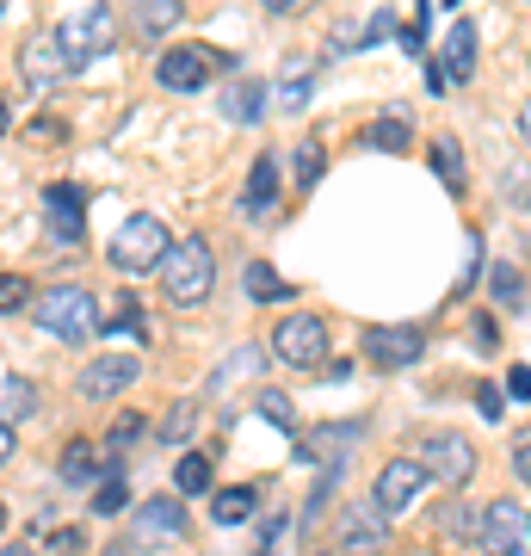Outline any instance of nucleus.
<instances>
[{
	"instance_id": "obj_1",
	"label": "nucleus",
	"mask_w": 531,
	"mask_h": 556,
	"mask_svg": "<svg viewBox=\"0 0 531 556\" xmlns=\"http://www.w3.org/2000/svg\"><path fill=\"white\" fill-rule=\"evenodd\" d=\"M155 273H161V291H167V303H179V309H198V303L217 291V248H211L204 236H179Z\"/></svg>"
},
{
	"instance_id": "obj_2",
	"label": "nucleus",
	"mask_w": 531,
	"mask_h": 556,
	"mask_svg": "<svg viewBox=\"0 0 531 556\" xmlns=\"http://www.w3.org/2000/svg\"><path fill=\"white\" fill-rule=\"evenodd\" d=\"M31 316H38V328L50 340H68V346L99 334V303L87 285H50V291H38L31 298Z\"/></svg>"
},
{
	"instance_id": "obj_3",
	"label": "nucleus",
	"mask_w": 531,
	"mask_h": 556,
	"mask_svg": "<svg viewBox=\"0 0 531 556\" xmlns=\"http://www.w3.org/2000/svg\"><path fill=\"white\" fill-rule=\"evenodd\" d=\"M56 43H62V56H68V68L80 75L87 62H99L118 43V13H112L105 0H87V7H75V13L56 25Z\"/></svg>"
},
{
	"instance_id": "obj_4",
	"label": "nucleus",
	"mask_w": 531,
	"mask_h": 556,
	"mask_svg": "<svg viewBox=\"0 0 531 556\" xmlns=\"http://www.w3.org/2000/svg\"><path fill=\"white\" fill-rule=\"evenodd\" d=\"M167 248H174V236H167V223L149 217V211H137V217L118 223V236H112V248H105V260H112V273H155L161 260H167Z\"/></svg>"
},
{
	"instance_id": "obj_5",
	"label": "nucleus",
	"mask_w": 531,
	"mask_h": 556,
	"mask_svg": "<svg viewBox=\"0 0 531 556\" xmlns=\"http://www.w3.org/2000/svg\"><path fill=\"white\" fill-rule=\"evenodd\" d=\"M414 464L445 489H464L476 477V445L464 433H420L414 439Z\"/></svg>"
},
{
	"instance_id": "obj_6",
	"label": "nucleus",
	"mask_w": 531,
	"mask_h": 556,
	"mask_svg": "<svg viewBox=\"0 0 531 556\" xmlns=\"http://www.w3.org/2000/svg\"><path fill=\"white\" fill-rule=\"evenodd\" d=\"M273 353L296 371H315V365H328V321L321 316H285L273 328Z\"/></svg>"
},
{
	"instance_id": "obj_7",
	"label": "nucleus",
	"mask_w": 531,
	"mask_h": 556,
	"mask_svg": "<svg viewBox=\"0 0 531 556\" xmlns=\"http://www.w3.org/2000/svg\"><path fill=\"white\" fill-rule=\"evenodd\" d=\"M155 80L167 93H198V87L217 80V56H211L204 43H167L161 62H155Z\"/></svg>"
},
{
	"instance_id": "obj_8",
	"label": "nucleus",
	"mask_w": 531,
	"mask_h": 556,
	"mask_svg": "<svg viewBox=\"0 0 531 556\" xmlns=\"http://www.w3.org/2000/svg\"><path fill=\"white\" fill-rule=\"evenodd\" d=\"M427 470L414 464V457H390L383 470H377V482H371V501H377V514H408L414 501L427 495Z\"/></svg>"
},
{
	"instance_id": "obj_9",
	"label": "nucleus",
	"mask_w": 531,
	"mask_h": 556,
	"mask_svg": "<svg viewBox=\"0 0 531 556\" xmlns=\"http://www.w3.org/2000/svg\"><path fill=\"white\" fill-rule=\"evenodd\" d=\"M68 75H75V68H68V56H62L56 31H38V38L20 43V80L31 87V93H56Z\"/></svg>"
},
{
	"instance_id": "obj_10",
	"label": "nucleus",
	"mask_w": 531,
	"mask_h": 556,
	"mask_svg": "<svg viewBox=\"0 0 531 556\" xmlns=\"http://www.w3.org/2000/svg\"><path fill=\"white\" fill-rule=\"evenodd\" d=\"M526 532L531 514H519L513 501H489L482 526H476V544H482V556H526Z\"/></svg>"
},
{
	"instance_id": "obj_11",
	"label": "nucleus",
	"mask_w": 531,
	"mask_h": 556,
	"mask_svg": "<svg viewBox=\"0 0 531 556\" xmlns=\"http://www.w3.org/2000/svg\"><path fill=\"white\" fill-rule=\"evenodd\" d=\"M179 538H186V507H179V495L142 501L137 519H130V544L137 551H161V544H179Z\"/></svg>"
},
{
	"instance_id": "obj_12",
	"label": "nucleus",
	"mask_w": 531,
	"mask_h": 556,
	"mask_svg": "<svg viewBox=\"0 0 531 556\" xmlns=\"http://www.w3.org/2000/svg\"><path fill=\"white\" fill-rule=\"evenodd\" d=\"M420 353H427V334H420V328H402V321L365 328V358H371L377 371H408Z\"/></svg>"
},
{
	"instance_id": "obj_13",
	"label": "nucleus",
	"mask_w": 531,
	"mask_h": 556,
	"mask_svg": "<svg viewBox=\"0 0 531 556\" xmlns=\"http://www.w3.org/2000/svg\"><path fill=\"white\" fill-rule=\"evenodd\" d=\"M130 383H142V358L137 353H105V358H93V365L75 378V390L87 402H112V396H124Z\"/></svg>"
},
{
	"instance_id": "obj_14",
	"label": "nucleus",
	"mask_w": 531,
	"mask_h": 556,
	"mask_svg": "<svg viewBox=\"0 0 531 556\" xmlns=\"http://www.w3.org/2000/svg\"><path fill=\"white\" fill-rule=\"evenodd\" d=\"M390 514H377L371 507H346L340 514V556H383L390 551V526H383Z\"/></svg>"
},
{
	"instance_id": "obj_15",
	"label": "nucleus",
	"mask_w": 531,
	"mask_h": 556,
	"mask_svg": "<svg viewBox=\"0 0 531 556\" xmlns=\"http://www.w3.org/2000/svg\"><path fill=\"white\" fill-rule=\"evenodd\" d=\"M43 217H50V236L80 248L87 241V192L80 186H50L43 192Z\"/></svg>"
},
{
	"instance_id": "obj_16",
	"label": "nucleus",
	"mask_w": 531,
	"mask_h": 556,
	"mask_svg": "<svg viewBox=\"0 0 531 556\" xmlns=\"http://www.w3.org/2000/svg\"><path fill=\"white\" fill-rule=\"evenodd\" d=\"M217 112L229 124H241V130L260 124V118H266V80H229V87L217 93Z\"/></svg>"
},
{
	"instance_id": "obj_17",
	"label": "nucleus",
	"mask_w": 531,
	"mask_h": 556,
	"mask_svg": "<svg viewBox=\"0 0 531 556\" xmlns=\"http://www.w3.org/2000/svg\"><path fill=\"white\" fill-rule=\"evenodd\" d=\"M439 75H445V87H457V80L476 75V25L457 20L452 31H445V56H439Z\"/></svg>"
},
{
	"instance_id": "obj_18",
	"label": "nucleus",
	"mask_w": 531,
	"mask_h": 556,
	"mask_svg": "<svg viewBox=\"0 0 531 556\" xmlns=\"http://www.w3.org/2000/svg\"><path fill=\"white\" fill-rule=\"evenodd\" d=\"M278 192H285L278 155H260L254 167H248V199H241V211H248V217H266V211L278 204Z\"/></svg>"
},
{
	"instance_id": "obj_19",
	"label": "nucleus",
	"mask_w": 531,
	"mask_h": 556,
	"mask_svg": "<svg viewBox=\"0 0 531 556\" xmlns=\"http://www.w3.org/2000/svg\"><path fill=\"white\" fill-rule=\"evenodd\" d=\"M99 477H112V470H105V457H99V445L68 439V452H62V482H68V489H93Z\"/></svg>"
},
{
	"instance_id": "obj_20",
	"label": "nucleus",
	"mask_w": 531,
	"mask_h": 556,
	"mask_svg": "<svg viewBox=\"0 0 531 556\" xmlns=\"http://www.w3.org/2000/svg\"><path fill=\"white\" fill-rule=\"evenodd\" d=\"M31 415H38V383L20 378V371L0 378V420H7V427H25Z\"/></svg>"
},
{
	"instance_id": "obj_21",
	"label": "nucleus",
	"mask_w": 531,
	"mask_h": 556,
	"mask_svg": "<svg viewBox=\"0 0 531 556\" xmlns=\"http://www.w3.org/2000/svg\"><path fill=\"white\" fill-rule=\"evenodd\" d=\"M179 25V0H130V31L137 38H161Z\"/></svg>"
},
{
	"instance_id": "obj_22",
	"label": "nucleus",
	"mask_w": 531,
	"mask_h": 556,
	"mask_svg": "<svg viewBox=\"0 0 531 556\" xmlns=\"http://www.w3.org/2000/svg\"><path fill=\"white\" fill-rule=\"evenodd\" d=\"M309 75H315L309 56L285 62V75H278V105H285V112H303V105H309Z\"/></svg>"
},
{
	"instance_id": "obj_23",
	"label": "nucleus",
	"mask_w": 531,
	"mask_h": 556,
	"mask_svg": "<svg viewBox=\"0 0 531 556\" xmlns=\"http://www.w3.org/2000/svg\"><path fill=\"white\" fill-rule=\"evenodd\" d=\"M254 507H260L254 489H217V495H211V519H217V526H248Z\"/></svg>"
},
{
	"instance_id": "obj_24",
	"label": "nucleus",
	"mask_w": 531,
	"mask_h": 556,
	"mask_svg": "<svg viewBox=\"0 0 531 556\" xmlns=\"http://www.w3.org/2000/svg\"><path fill=\"white\" fill-rule=\"evenodd\" d=\"M198 415H204V408H198V402H174V408H167V415H161L155 439H161V445H186V439L198 433Z\"/></svg>"
},
{
	"instance_id": "obj_25",
	"label": "nucleus",
	"mask_w": 531,
	"mask_h": 556,
	"mask_svg": "<svg viewBox=\"0 0 531 556\" xmlns=\"http://www.w3.org/2000/svg\"><path fill=\"white\" fill-rule=\"evenodd\" d=\"M174 495H211V457L204 452H186L179 457V470H174Z\"/></svg>"
},
{
	"instance_id": "obj_26",
	"label": "nucleus",
	"mask_w": 531,
	"mask_h": 556,
	"mask_svg": "<svg viewBox=\"0 0 531 556\" xmlns=\"http://www.w3.org/2000/svg\"><path fill=\"white\" fill-rule=\"evenodd\" d=\"M365 149H383V155H408L414 149V130L402 118H377L371 130H365Z\"/></svg>"
},
{
	"instance_id": "obj_27",
	"label": "nucleus",
	"mask_w": 531,
	"mask_h": 556,
	"mask_svg": "<svg viewBox=\"0 0 531 556\" xmlns=\"http://www.w3.org/2000/svg\"><path fill=\"white\" fill-rule=\"evenodd\" d=\"M433 174L445 192H464V149L452 137H433Z\"/></svg>"
},
{
	"instance_id": "obj_28",
	"label": "nucleus",
	"mask_w": 531,
	"mask_h": 556,
	"mask_svg": "<svg viewBox=\"0 0 531 556\" xmlns=\"http://www.w3.org/2000/svg\"><path fill=\"white\" fill-rule=\"evenodd\" d=\"M248 298H254V303H285V298H291V285H285L266 260H254V266H248Z\"/></svg>"
},
{
	"instance_id": "obj_29",
	"label": "nucleus",
	"mask_w": 531,
	"mask_h": 556,
	"mask_svg": "<svg viewBox=\"0 0 531 556\" xmlns=\"http://www.w3.org/2000/svg\"><path fill=\"white\" fill-rule=\"evenodd\" d=\"M254 408H260L266 420H273L278 433H296V402L285 396V390H260V396H254Z\"/></svg>"
},
{
	"instance_id": "obj_30",
	"label": "nucleus",
	"mask_w": 531,
	"mask_h": 556,
	"mask_svg": "<svg viewBox=\"0 0 531 556\" xmlns=\"http://www.w3.org/2000/svg\"><path fill=\"white\" fill-rule=\"evenodd\" d=\"M124 507H130V482L112 470V477L93 489V514H99V519H112V514H124Z\"/></svg>"
},
{
	"instance_id": "obj_31",
	"label": "nucleus",
	"mask_w": 531,
	"mask_h": 556,
	"mask_svg": "<svg viewBox=\"0 0 531 556\" xmlns=\"http://www.w3.org/2000/svg\"><path fill=\"white\" fill-rule=\"evenodd\" d=\"M321 174H328V149H321L315 137H303L296 142V186H315Z\"/></svg>"
},
{
	"instance_id": "obj_32",
	"label": "nucleus",
	"mask_w": 531,
	"mask_h": 556,
	"mask_svg": "<svg viewBox=\"0 0 531 556\" xmlns=\"http://www.w3.org/2000/svg\"><path fill=\"white\" fill-rule=\"evenodd\" d=\"M439 526H445V538H457V544H476V526H482V514H476V507H445V514H439Z\"/></svg>"
},
{
	"instance_id": "obj_33",
	"label": "nucleus",
	"mask_w": 531,
	"mask_h": 556,
	"mask_svg": "<svg viewBox=\"0 0 531 556\" xmlns=\"http://www.w3.org/2000/svg\"><path fill=\"white\" fill-rule=\"evenodd\" d=\"M142 427H149V420H142V415H130V408H124V415L112 420V427H105V452H130V445H137V439H142Z\"/></svg>"
},
{
	"instance_id": "obj_34",
	"label": "nucleus",
	"mask_w": 531,
	"mask_h": 556,
	"mask_svg": "<svg viewBox=\"0 0 531 556\" xmlns=\"http://www.w3.org/2000/svg\"><path fill=\"white\" fill-rule=\"evenodd\" d=\"M489 291H494L501 303H519V298H526V278H519V266H513V260H501V266L489 273Z\"/></svg>"
},
{
	"instance_id": "obj_35",
	"label": "nucleus",
	"mask_w": 531,
	"mask_h": 556,
	"mask_svg": "<svg viewBox=\"0 0 531 556\" xmlns=\"http://www.w3.org/2000/svg\"><path fill=\"white\" fill-rule=\"evenodd\" d=\"M25 303H31V285L13 278V273H0V316H20Z\"/></svg>"
},
{
	"instance_id": "obj_36",
	"label": "nucleus",
	"mask_w": 531,
	"mask_h": 556,
	"mask_svg": "<svg viewBox=\"0 0 531 556\" xmlns=\"http://www.w3.org/2000/svg\"><path fill=\"white\" fill-rule=\"evenodd\" d=\"M118 328H124L130 340H149V328H142V309H137V298H124V303H118V321H112V334H118Z\"/></svg>"
},
{
	"instance_id": "obj_37",
	"label": "nucleus",
	"mask_w": 531,
	"mask_h": 556,
	"mask_svg": "<svg viewBox=\"0 0 531 556\" xmlns=\"http://www.w3.org/2000/svg\"><path fill=\"white\" fill-rule=\"evenodd\" d=\"M470 328H476V353H494V346H501V328H494L489 309H482V316H476Z\"/></svg>"
},
{
	"instance_id": "obj_38",
	"label": "nucleus",
	"mask_w": 531,
	"mask_h": 556,
	"mask_svg": "<svg viewBox=\"0 0 531 556\" xmlns=\"http://www.w3.org/2000/svg\"><path fill=\"white\" fill-rule=\"evenodd\" d=\"M25 130H31V142H62V118H50V112H43V118H31Z\"/></svg>"
},
{
	"instance_id": "obj_39",
	"label": "nucleus",
	"mask_w": 531,
	"mask_h": 556,
	"mask_svg": "<svg viewBox=\"0 0 531 556\" xmlns=\"http://www.w3.org/2000/svg\"><path fill=\"white\" fill-rule=\"evenodd\" d=\"M507 396H513V402H531V365H513V378H507Z\"/></svg>"
},
{
	"instance_id": "obj_40",
	"label": "nucleus",
	"mask_w": 531,
	"mask_h": 556,
	"mask_svg": "<svg viewBox=\"0 0 531 556\" xmlns=\"http://www.w3.org/2000/svg\"><path fill=\"white\" fill-rule=\"evenodd\" d=\"M476 408H482L489 420H501V390H494V383H482V390H476Z\"/></svg>"
},
{
	"instance_id": "obj_41",
	"label": "nucleus",
	"mask_w": 531,
	"mask_h": 556,
	"mask_svg": "<svg viewBox=\"0 0 531 556\" xmlns=\"http://www.w3.org/2000/svg\"><path fill=\"white\" fill-rule=\"evenodd\" d=\"M513 477H526V482H531V433L519 439V470H513Z\"/></svg>"
},
{
	"instance_id": "obj_42",
	"label": "nucleus",
	"mask_w": 531,
	"mask_h": 556,
	"mask_svg": "<svg viewBox=\"0 0 531 556\" xmlns=\"http://www.w3.org/2000/svg\"><path fill=\"white\" fill-rule=\"evenodd\" d=\"M7 457H13V427L0 420V464H7Z\"/></svg>"
},
{
	"instance_id": "obj_43",
	"label": "nucleus",
	"mask_w": 531,
	"mask_h": 556,
	"mask_svg": "<svg viewBox=\"0 0 531 556\" xmlns=\"http://www.w3.org/2000/svg\"><path fill=\"white\" fill-rule=\"evenodd\" d=\"M260 7H266V13H291L296 0H260Z\"/></svg>"
},
{
	"instance_id": "obj_44",
	"label": "nucleus",
	"mask_w": 531,
	"mask_h": 556,
	"mask_svg": "<svg viewBox=\"0 0 531 556\" xmlns=\"http://www.w3.org/2000/svg\"><path fill=\"white\" fill-rule=\"evenodd\" d=\"M519 130H526V142H531V100L519 105Z\"/></svg>"
},
{
	"instance_id": "obj_45",
	"label": "nucleus",
	"mask_w": 531,
	"mask_h": 556,
	"mask_svg": "<svg viewBox=\"0 0 531 556\" xmlns=\"http://www.w3.org/2000/svg\"><path fill=\"white\" fill-rule=\"evenodd\" d=\"M0 556H31V551H25V544H7V551H0Z\"/></svg>"
},
{
	"instance_id": "obj_46",
	"label": "nucleus",
	"mask_w": 531,
	"mask_h": 556,
	"mask_svg": "<svg viewBox=\"0 0 531 556\" xmlns=\"http://www.w3.org/2000/svg\"><path fill=\"white\" fill-rule=\"evenodd\" d=\"M0 137H7V105H0Z\"/></svg>"
},
{
	"instance_id": "obj_47",
	"label": "nucleus",
	"mask_w": 531,
	"mask_h": 556,
	"mask_svg": "<svg viewBox=\"0 0 531 556\" xmlns=\"http://www.w3.org/2000/svg\"><path fill=\"white\" fill-rule=\"evenodd\" d=\"M0 532H7V501H0Z\"/></svg>"
},
{
	"instance_id": "obj_48",
	"label": "nucleus",
	"mask_w": 531,
	"mask_h": 556,
	"mask_svg": "<svg viewBox=\"0 0 531 556\" xmlns=\"http://www.w3.org/2000/svg\"><path fill=\"white\" fill-rule=\"evenodd\" d=\"M439 7H464V0H439Z\"/></svg>"
},
{
	"instance_id": "obj_49",
	"label": "nucleus",
	"mask_w": 531,
	"mask_h": 556,
	"mask_svg": "<svg viewBox=\"0 0 531 556\" xmlns=\"http://www.w3.org/2000/svg\"><path fill=\"white\" fill-rule=\"evenodd\" d=\"M0 7H7V0H0Z\"/></svg>"
},
{
	"instance_id": "obj_50",
	"label": "nucleus",
	"mask_w": 531,
	"mask_h": 556,
	"mask_svg": "<svg viewBox=\"0 0 531 556\" xmlns=\"http://www.w3.org/2000/svg\"><path fill=\"white\" fill-rule=\"evenodd\" d=\"M315 556H321V551H315Z\"/></svg>"
}]
</instances>
